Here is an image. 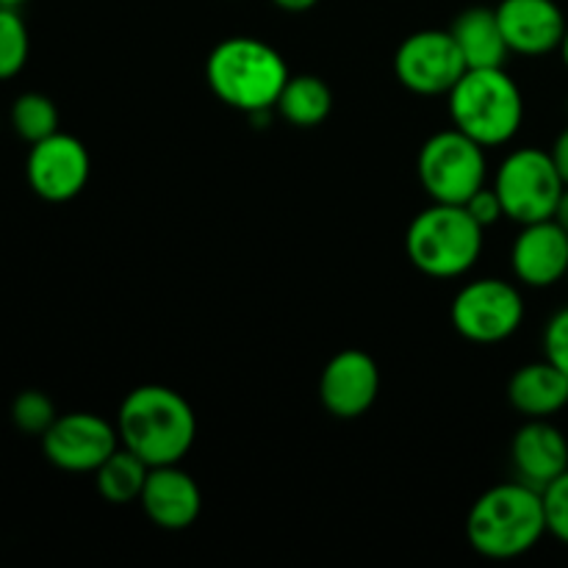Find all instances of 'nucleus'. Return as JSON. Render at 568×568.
Returning <instances> with one entry per match:
<instances>
[{
    "label": "nucleus",
    "mask_w": 568,
    "mask_h": 568,
    "mask_svg": "<svg viewBox=\"0 0 568 568\" xmlns=\"http://www.w3.org/2000/svg\"><path fill=\"white\" fill-rule=\"evenodd\" d=\"M116 433L122 447L148 466L181 464L197 438V414L181 392L148 383L122 399Z\"/></svg>",
    "instance_id": "f257e3e1"
},
{
    "label": "nucleus",
    "mask_w": 568,
    "mask_h": 568,
    "mask_svg": "<svg viewBox=\"0 0 568 568\" xmlns=\"http://www.w3.org/2000/svg\"><path fill=\"white\" fill-rule=\"evenodd\" d=\"M544 494L527 483H499L488 488L466 516V538L488 560H514L538 547L547 536Z\"/></svg>",
    "instance_id": "f03ea898"
},
{
    "label": "nucleus",
    "mask_w": 568,
    "mask_h": 568,
    "mask_svg": "<svg viewBox=\"0 0 568 568\" xmlns=\"http://www.w3.org/2000/svg\"><path fill=\"white\" fill-rule=\"evenodd\" d=\"M292 78L286 59L255 37H227L205 61L209 89L242 114L272 111Z\"/></svg>",
    "instance_id": "7ed1b4c3"
},
{
    "label": "nucleus",
    "mask_w": 568,
    "mask_h": 568,
    "mask_svg": "<svg viewBox=\"0 0 568 568\" xmlns=\"http://www.w3.org/2000/svg\"><path fill=\"white\" fill-rule=\"evenodd\" d=\"M449 120L453 128L475 139L483 148L514 142L525 122V98L505 67L466 70L449 89Z\"/></svg>",
    "instance_id": "20e7f679"
},
{
    "label": "nucleus",
    "mask_w": 568,
    "mask_h": 568,
    "mask_svg": "<svg viewBox=\"0 0 568 568\" xmlns=\"http://www.w3.org/2000/svg\"><path fill=\"white\" fill-rule=\"evenodd\" d=\"M486 227L464 205L433 203L414 216L405 233L410 264L427 277H460L480 261Z\"/></svg>",
    "instance_id": "39448f33"
},
{
    "label": "nucleus",
    "mask_w": 568,
    "mask_h": 568,
    "mask_svg": "<svg viewBox=\"0 0 568 568\" xmlns=\"http://www.w3.org/2000/svg\"><path fill=\"white\" fill-rule=\"evenodd\" d=\"M416 175L433 203L464 205L471 194L486 186V148L458 128L438 131L419 148Z\"/></svg>",
    "instance_id": "423d86ee"
},
{
    "label": "nucleus",
    "mask_w": 568,
    "mask_h": 568,
    "mask_svg": "<svg viewBox=\"0 0 568 568\" xmlns=\"http://www.w3.org/2000/svg\"><path fill=\"white\" fill-rule=\"evenodd\" d=\"M491 186L503 200L505 216L519 225H530L552 220L566 183L547 150L519 148L505 155Z\"/></svg>",
    "instance_id": "0eeeda50"
},
{
    "label": "nucleus",
    "mask_w": 568,
    "mask_h": 568,
    "mask_svg": "<svg viewBox=\"0 0 568 568\" xmlns=\"http://www.w3.org/2000/svg\"><path fill=\"white\" fill-rule=\"evenodd\" d=\"M449 320L466 342L499 344L525 322V297L503 277H477L455 294Z\"/></svg>",
    "instance_id": "6e6552de"
},
{
    "label": "nucleus",
    "mask_w": 568,
    "mask_h": 568,
    "mask_svg": "<svg viewBox=\"0 0 568 568\" xmlns=\"http://www.w3.org/2000/svg\"><path fill=\"white\" fill-rule=\"evenodd\" d=\"M469 70L453 33L425 28L403 39L394 53V72L408 92L422 98L449 94V89Z\"/></svg>",
    "instance_id": "1a4fd4ad"
},
{
    "label": "nucleus",
    "mask_w": 568,
    "mask_h": 568,
    "mask_svg": "<svg viewBox=\"0 0 568 568\" xmlns=\"http://www.w3.org/2000/svg\"><path fill=\"white\" fill-rule=\"evenodd\" d=\"M92 159L87 144L72 133H50L42 142L31 144L26 161V175L33 194L48 203H70L87 189Z\"/></svg>",
    "instance_id": "9d476101"
},
{
    "label": "nucleus",
    "mask_w": 568,
    "mask_h": 568,
    "mask_svg": "<svg viewBox=\"0 0 568 568\" xmlns=\"http://www.w3.org/2000/svg\"><path fill=\"white\" fill-rule=\"evenodd\" d=\"M120 447L116 425L98 414L75 410L55 416L42 436V453L61 471H98V466Z\"/></svg>",
    "instance_id": "9b49d317"
},
{
    "label": "nucleus",
    "mask_w": 568,
    "mask_h": 568,
    "mask_svg": "<svg viewBox=\"0 0 568 568\" xmlns=\"http://www.w3.org/2000/svg\"><path fill=\"white\" fill-rule=\"evenodd\" d=\"M381 394L377 361L364 349H342L325 364L320 377L322 408L336 419H358Z\"/></svg>",
    "instance_id": "f8f14e48"
},
{
    "label": "nucleus",
    "mask_w": 568,
    "mask_h": 568,
    "mask_svg": "<svg viewBox=\"0 0 568 568\" xmlns=\"http://www.w3.org/2000/svg\"><path fill=\"white\" fill-rule=\"evenodd\" d=\"M516 281L530 288H549L568 277V233L558 220H538L521 225L510 247Z\"/></svg>",
    "instance_id": "ddd939ff"
},
{
    "label": "nucleus",
    "mask_w": 568,
    "mask_h": 568,
    "mask_svg": "<svg viewBox=\"0 0 568 568\" xmlns=\"http://www.w3.org/2000/svg\"><path fill=\"white\" fill-rule=\"evenodd\" d=\"M494 11L510 53L547 55L564 44L568 22L555 0H503Z\"/></svg>",
    "instance_id": "4468645a"
},
{
    "label": "nucleus",
    "mask_w": 568,
    "mask_h": 568,
    "mask_svg": "<svg viewBox=\"0 0 568 568\" xmlns=\"http://www.w3.org/2000/svg\"><path fill=\"white\" fill-rule=\"evenodd\" d=\"M139 505L155 527L181 532L197 525L200 510H203V491L197 480L178 464L150 466Z\"/></svg>",
    "instance_id": "2eb2a0df"
},
{
    "label": "nucleus",
    "mask_w": 568,
    "mask_h": 568,
    "mask_svg": "<svg viewBox=\"0 0 568 568\" xmlns=\"http://www.w3.org/2000/svg\"><path fill=\"white\" fill-rule=\"evenodd\" d=\"M510 464L516 480L544 488L568 469V442L560 427L549 419H527L510 442Z\"/></svg>",
    "instance_id": "dca6fc26"
},
{
    "label": "nucleus",
    "mask_w": 568,
    "mask_h": 568,
    "mask_svg": "<svg viewBox=\"0 0 568 568\" xmlns=\"http://www.w3.org/2000/svg\"><path fill=\"white\" fill-rule=\"evenodd\" d=\"M508 403L525 419H552L568 405V377L547 358L519 366L508 381Z\"/></svg>",
    "instance_id": "f3484780"
},
{
    "label": "nucleus",
    "mask_w": 568,
    "mask_h": 568,
    "mask_svg": "<svg viewBox=\"0 0 568 568\" xmlns=\"http://www.w3.org/2000/svg\"><path fill=\"white\" fill-rule=\"evenodd\" d=\"M455 44H458L460 55H464L469 70H480V67H505L510 48L499 28L497 11L486 9V6H471V9L460 11L455 17L453 28Z\"/></svg>",
    "instance_id": "a211bd4d"
},
{
    "label": "nucleus",
    "mask_w": 568,
    "mask_h": 568,
    "mask_svg": "<svg viewBox=\"0 0 568 568\" xmlns=\"http://www.w3.org/2000/svg\"><path fill=\"white\" fill-rule=\"evenodd\" d=\"M275 109L294 128H316L331 116L333 92L320 75H292Z\"/></svg>",
    "instance_id": "6ab92c4d"
},
{
    "label": "nucleus",
    "mask_w": 568,
    "mask_h": 568,
    "mask_svg": "<svg viewBox=\"0 0 568 568\" xmlns=\"http://www.w3.org/2000/svg\"><path fill=\"white\" fill-rule=\"evenodd\" d=\"M150 475V466L139 458L136 453L120 447L98 466L94 471V483H98V494L111 505H128L139 503L142 497L144 480Z\"/></svg>",
    "instance_id": "aec40b11"
},
{
    "label": "nucleus",
    "mask_w": 568,
    "mask_h": 568,
    "mask_svg": "<svg viewBox=\"0 0 568 568\" xmlns=\"http://www.w3.org/2000/svg\"><path fill=\"white\" fill-rule=\"evenodd\" d=\"M11 125L17 136L26 139L28 144L42 142L50 133L59 131V109L48 94L26 92L11 105Z\"/></svg>",
    "instance_id": "412c9836"
},
{
    "label": "nucleus",
    "mask_w": 568,
    "mask_h": 568,
    "mask_svg": "<svg viewBox=\"0 0 568 568\" xmlns=\"http://www.w3.org/2000/svg\"><path fill=\"white\" fill-rule=\"evenodd\" d=\"M31 39L20 9L0 6V81H9L26 67Z\"/></svg>",
    "instance_id": "4be33fe9"
},
{
    "label": "nucleus",
    "mask_w": 568,
    "mask_h": 568,
    "mask_svg": "<svg viewBox=\"0 0 568 568\" xmlns=\"http://www.w3.org/2000/svg\"><path fill=\"white\" fill-rule=\"evenodd\" d=\"M55 416L59 414H55L53 399L44 392H37V388H28L11 403V419L28 436H44V430L53 425Z\"/></svg>",
    "instance_id": "5701e85b"
},
{
    "label": "nucleus",
    "mask_w": 568,
    "mask_h": 568,
    "mask_svg": "<svg viewBox=\"0 0 568 568\" xmlns=\"http://www.w3.org/2000/svg\"><path fill=\"white\" fill-rule=\"evenodd\" d=\"M544 510H547V530L568 547V469L558 480L544 488Z\"/></svg>",
    "instance_id": "b1692460"
},
{
    "label": "nucleus",
    "mask_w": 568,
    "mask_h": 568,
    "mask_svg": "<svg viewBox=\"0 0 568 568\" xmlns=\"http://www.w3.org/2000/svg\"><path fill=\"white\" fill-rule=\"evenodd\" d=\"M544 358L568 377V305L555 311L544 327Z\"/></svg>",
    "instance_id": "393cba45"
},
{
    "label": "nucleus",
    "mask_w": 568,
    "mask_h": 568,
    "mask_svg": "<svg viewBox=\"0 0 568 568\" xmlns=\"http://www.w3.org/2000/svg\"><path fill=\"white\" fill-rule=\"evenodd\" d=\"M464 209L469 211V214L475 216L477 225L483 227L497 225V222L505 216L503 200H499V194L494 192V186H483L480 192L471 194V197L464 203Z\"/></svg>",
    "instance_id": "a878e982"
},
{
    "label": "nucleus",
    "mask_w": 568,
    "mask_h": 568,
    "mask_svg": "<svg viewBox=\"0 0 568 568\" xmlns=\"http://www.w3.org/2000/svg\"><path fill=\"white\" fill-rule=\"evenodd\" d=\"M549 155H552L555 166H558L560 178H564V183L568 186V128H566V131L558 133V139H555Z\"/></svg>",
    "instance_id": "bb28decb"
},
{
    "label": "nucleus",
    "mask_w": 568,
    "mask_h": 568,
    "mask_svg": "<svg viewBox=\"0 0 568 568\" xmlns=\"http://www.w3.org/2000/svg\"><path fill=\"white\" fill-rule=\"evenodd\" d=\"M272 3H275L277 9H283V11H292V14H300V11H308V9H314V6L320 3V0H272Z\"/></svg>",
    "instance_id": "cd10ccee"
},
{
    "label": "nucleus",
    "mask_w": 568,
    "mask_h": 568,
    "mask_svg": "<svg viewBox=\"0 0 568 568\" xmlns=\"http://www.w3.org/2000/svg\"><path fill=\"white\" fill-rule=\"evenodd\" d=\"M555 220H558V225L568 233V186L564 189V194H560V203L558 209H555Z\"/></svg>",
    "instance_id": "c85d7f7f"
},
{
    "label": "nucleus",
    "mask_w": 568,
    "mask_h": 568,
    "mask_svg": "<svg viewBox=\"0 0 568 568\" xmlns=\"http://www.w3.org/2000/svg\"><path fill=\"white\" fill-rule=\"evenodd\" d=\"M28 0H0V6H9V9H20V6H26Z\"/></svg>",
    "instance_id": "c756f323"
},
{
    "label": "nucleus",
    "mask_w": 568,
    "mask_h": 568,
    "mask_svg": "<svg viewBox=\"0 0 568 568\" xmlns=\"http://www.w3.org/2000/svg\"><path fill=\"white\" fill-rule=\"evenodd\" d=\"M560 55H564V64L568 67V28H566V37H564V44H560Z\"/></svg>",
    "instance_id": "7c9ffc66"
},
{
    "label": "nucleus",
    "mask_w": 568,
    "mask_h": 568,
    "mask_svg": "<svg viewBox=\"0 0 568 568\" xmlns=\"http://www.w3.org/2000/svg\"><path fill=\"white\" fill-rule=\"evenodd\" d=\"M566 111H568V103H566Z\"/></svg>",
    "instance_id": "2f4dec72"
}]
</instances>
